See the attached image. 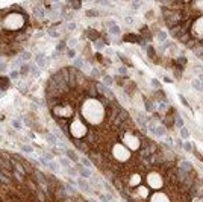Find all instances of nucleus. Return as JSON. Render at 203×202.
<instances>
[{
  "mask_svg": "<svg viewBox=\"0 0 203 202\" xmlns=\"http://www.w3.org/2000/svg\"><path fill=\"white\" fill-rule=\"evenodd\" d=\"M21 151H24V152H34V147L29 146V145H21Z\"/></svg>",
  "mask_w": 203,
  "mask_h": 202,
  "instance_id": "473e14b6",
  "label": "nucleus"
},
{
  "mask_svg": "<svg viewBox=\"0 0 203 202\" xmlns=\"http://www.w3.org/2000/svg\"><path fill=\"white\" fill-rule=\"evenodd\" d=\"M64 153H65V157H68V159H70V161H74V163H77V153L74 152V151H71V149H65V151H64Z\"/></svg>",
  "mask_w": 203,
  "mask_h": 202,
  "instance_id": "0eeeda50",
  "label": "nucleus"
},
{
  "mask_svg": "<svg viewBox=\"0 0 203 202\" xmlns=\"http://www.w3.org/2000/svg\"><path fill=\"white\" fill-rule=\"evenodd\" d=\"M153 135H158V137H164L167 135V128L165 126H155V132Z\"/></svg>",
  "mask_w": 203,
  "mask_h": 202,
  "instance_id": "1a4fd4ad",
  "label": "nucleus"
},
{
  "mask_svg": "<svg viewBox=\"0 0 203 202\" xmlns=\"http://www.w3.org/2000/svg\"><path fill=\"white\" fill-rule=\"evenodd\" d=\"M34 14H35L36 18H44V17H46V11H44V8H42V6H40V5L35 8Z\"/></svg>",
  "mask_w": 203,
  "mask_h": 202,
  "instance_id": "f8f14e48",
  "label": "nucleus"
},
{
  "mask_svg": "<svg viewBox=\"0 0 203 202\" xmlns=\"http://www.w3.org/2000/svg\"><path fill=\"white\" fill-rule=\"evenodd\" d=\"M76 170L79 172V175H81V178H83V179H89V178H91V172H89V169L83 167L81 163L76 164Z\"/></svg>",
  "mask_w": 203,
  "mask_h": 202,
  "instance_id": "f03ea898",
  "label": "nucleus"
},
{
  "mask_svg": "<svg viewBox=\"0 0 203 202\" xmlns=\"http://www.w3.org/2000/svg\"><path fill=\"white\" fill-rule=\"evenodd\" d=\"M70 5H71L74 9H76V8H81V2H73V3H70Z\"/></svg>",
  "mask_w": 203,
  "mask_h": 202,
  "instance_id": "de8ad7c7",
  "label": "nucleus"
},
{
  "mask_svg": "<svg viewBox=\"0 0 203 202\" xmlns=\"http://www.w3.org/2000/svg\"><path fill=\"white\" fill-rule=\"evenodd\" d=\"M74 55H76L74 49H68V50H67V56H68V58H74Z\"/></svg>",
  "mask_w": 203,
  "mask_h": 202,
  "instance_id": "a19ab883",
  "label": "nucleus"
},
{
  "mask_svg": "<svg viewBox=\"0 0 203 202\" xmlns=\"http://www.w3.org/2000/svg\"><path fill=\"white\" fill-rule=\"evenodd\" d=\"M46 138H47V141H49L52 146H58V145H59V140H58V137H56V135H53V134H47V135H46Z\"/></svg>",
  "mask_w": 203,
  "mask_h": 202,
  "instance_id": "4468645a",
  "label": "nucleus"
},
{
  "mask_svg": "<svg viewBox=\"0 0 203 202\" xmlns=\"http://www.w3.org/2000/svg\"><path fill=\"white\" fill-rule=\"evenodd\" d=\"M191 85H193V88L197 90V91H203V82H200L199 79H193Z\"/></svg>",
  "mask_w": 203,
  "mask_h": 202,
  "instance_id": "a211bd4d",
  "label": "nucleus"
},
{
  "mask_svg": "<svg viewBox=\"0 0 203 202\" xmlns=\"http://www.w3.org/2000/svg\"><path fill=\"white\" fill-rule=\"evenodd\" d=\"M30 58H32L30 52H21V61H29Z\"/></svg>",
  "mask_w": 203,
  "mask_h": 202,
  "instance_id": "2f4dec72",
  "label": "nucleus"
},
{
  "mask_svg": "<svg viewBox=\"0 0 203 202\" xmlns=\"http://www.w3.org/2000/svg\"><path fill=\"white\" fill-rule=\"evenodd\" d=\"M179 99H180V102H182V103L186 106V108H188V109H191V106H190V103H188V100H186L182 94H179Z\"/></svg>",
  "mask_w": 203,
  "mask_h": 202,
  "instance_id": "72a5a7b5",
  "label": "nucleus"
},
{
  "mask_svg": "<svg viewBox=\"0 0 203 202\" xmlns=\"http://www.w3.org/2000/svg\"><path fill=\"white\" fill-rule=\"evenodd\" d=\"M180 172L184 173H191L193 172V164H191L190 161H186V159H182V161L179 163V167H177Z\"/></svg>",
  "mask_w": 203,
  "mask_h": 202,
  "instance_id": "7ed1b4c3",
  "label": "nucleus"
},
{
  "mask_svg": "<svg viewBox=\"0 0 203 202\" xmlns=\"http://www.w3.org/2000/svg\"><path fill=\"white\" fill-rule=\"evenodd\" d=\"M182 147L185 149L186 152H193V151H194V147H193V143H191V141H188V140H185V141H184Z\"/></svg>",
  "mask_w": 203,
  "mask_h": 202,
  "instance_id": "b1692460",
  "label": "nucleus"
},
{
  "mask_svg": "<svg viewBox=\"0 0 203 202\" xmlns=\"http://www.w3.org/2000/svg\"><path fill=\"white\" fill-rule=\"evenodd\" d=\"M94 44H95V47H97L99 50H102V49H105V46H106V41H103L102 38H99L97 41H94Z\"/></svg>",
  "mask_w": 203,
  "mask_h": 202,
  "instance_id": "cd10ccee",
  "label": "nucleus"
},
{
  "mask_svg": "<svg viewBox=\"0 0 203 202\" xmlns=\"http://www.w3.org/2000/svg\"><path fill=\"white\" fill-rule=\"evenodd\" d=\"M47 167H49L52 172H59V163H56V161L47 163Z\"/></svg>",
  "mask_w": 203,
  "mask_h": 202,
  "instance_id": "aec40b11",
  "label": "nucleus"
},
{
  "mask_svg": "<svg viewBox=\"0 0 203 202\" xmlns=\"http://www.w3.org/2000/svg\"><path fill=\"white\" fill-rule=\"evenodd\" d=\"M73 64H74L73 67L77 68V70H82V68L85 67V61L82 59V58H74V62Z\"/></svg>",
  "mask_w": 203,
  "mask_h": 202,
  "instance_id": "2eb2a0df",
  "label": "nucleus"
},
{
  "mask_svg": "<svg viewBox=\"0 0 203 202\" xmlns=\"http://www.w3.org/2000/svg\"><path fill=\"white\" fill-rule=\"evenodd\" d=\"M67 198H68V193H67V190L64 188L62 185H58V187H55V190H53V199L62 202L64 199H67Z\"/></svg>",
  "mask_w": 203,
  "mask_h": 202,
  "instance_id": "f257e3e1",
  "label": "nucleus"
},
{
  "mask_svg": "<svg viewBox=\"0 0 203 202\" xmlns=\"http://www.w3.org/2000/svg\"><path fill=\"white\" fill-rule=\"evenodd\" d=\"M140 181H141V178L138 176V175H133L132 179H129V184L130 185H140Z\"/></svg>",
  "mask_w": 203,
  "mask_h": 202,
  "instance_id": "c85d7f7f",
  "label": "nucleus"
},
{
  "mask_svg": "<svg viewBox=\"0 0 203 202\" xmlns=\"http://www.w3.org/2000/svg\"><path fill=\"white\" fill-rule=\"evenodd\" d=\"M174 143L177 145V147H182V145H184V141L180 140V138H176V141H174Z\"/></svg>",
  "mask_w": 203,
  "mask_h": 202,
  "instance_id": "49530a36",
  "label": "nucleus"
},
{
  "mask_svg": "<svg viewBox=\"0 0 203 202\" xmlns=\"http://www.w3.org/2000/svg\"><path fill=\"white\" fill-rule=\"evenodd\" d=\"M12 125H14L15 128H20V126H21V123H20L18 120H14V122H12Z\"/></svg>",
  "mask_w": 203,
  "mask_h": 202,
  "instance_id": "3c124183",
  "label": "nucleus"
},
{
  "mask_svg": "<svg viewBox=\"0 0 203 202\" xmlns=\"http://www.w3.org/2000/svg\"><path fill=\"white\" fill-rule=\"evenodd\" d=\"M76 185H77V187L81 188V190H83V191H91V187H89V184H88L83 178H77Z\"/></svg>",
  "mask_w": 203,
  "mask_h": 202,
  "instance_id": "39448f33",
  "label": "nucleus"
},
{
  "mask_svg": "<svg viewBox=\"0 0 203 202\" xmlns=\"http://www.w3.org/2000/svg\"><path fill=\"white\" fill-rule=\"evenodd\" d=\"M190 129H188V128H180V138H182V140H188V138H190Z\"/></svg>",
  "mask_w": 203,
  "mask_h": 202,
  "instance_id": "6ab92c4d",
  "label": "nucleus"
},
{
  "mask_svg": "<svg viewBox=\"0 0 203 202\" xmlns=\"http://www.w3.org/2000/svg\"><path fill=\"white\" fill-rule=\"evenodd\" d=\"M6 64H5V62H0V72H5V70H6Z\"/></svg>",
  "mask_w": 203,
  "mask_h": 202,
  "instance_id": "8fccbe9b",
  "label": "nucleus"
},
{
  "mask_svg": "<svg viewBox=\"0 0 203 202\" xmlns=\"http://www.w3.org/2000/svg\"><path fill=\"white\" fill-rule=\"evenodd\" d=\"M102 81H103V84L106 85V87H111V85H114V78L108 76V74H103V76H102Z\"/></svg>",
  "mask_w": 203,
  "mask_h": 202,
  "instance_id": "f3484780",
  "label": "nucleus"
},
{
  "mask_svg": "<svg viewBox=\"0 0 203 202\" xmlns=\"http://www.w3.org/2000/svg\"><path fill=\"white\" fill-rule=\"evenodd\" d=\"M99 199L102 202H109V199H108V196H106V195H99Z\"/></svg>",
  "mask_w": 203,
  "mask_h": 202,
  "instance_id": "c03bdc74",
  "label": "nucleus"
},
{
  "mask_svg": "<svg viewBox=\"0 0 203 202\" xmlns=\"http://www.w3.org/2000/svg\"><path fill=\"white\" fill-rule=\"evenodd\" d=\"M109 34H111V35H120V34H121V29H120V26H118V24H115V26H111V28H109Z\"/></svg>",
  "mask_w": 203,
  "mask_h": 202,
  "instance_id": "412c9836",
  "label": "nucleus"
},
{
  "mask_svg": "<svg viewBox=\"0 0 203 202\" xmlns=\"http://www.w3.org/2000/svg\"><path fill=\"white\" fill-rule=\"evenodd\" d=\"M91 78H100V72L97 70V68H93V70H91Z\"/></svg>",
  "mask_w": 203,
  "mask_h": 202,
  "instance_id": "e433bc0d",
  "label": "nucleus"
},
{
  "mask_svg": "<svg viewBox=\"0 0 203 202\" xmlns=\"http://www.w3.org/2000/svg\"><path fill=\"white\" fill-rule=\"evenodd\" d=\"M147 55H149V58H152V59L156 58V52H155V47L153 46H149L147 47Z\"/></svg>",
  "mask_w": 203,
  "mask_h": 202,
  "instance_id": "bb28decb",
  "label": "nucleus"
},
{
  "mask_svg": "<svg viewBox=\"0 0 203 202\" xmlns=\"http://www.w3.org/2000/svg\"><path fill=\"white\" fill-rule=\"evenodd\" d=\"M152 85H153V87L156 88V90H159V88H161V82H159L158 79H152Z\"/></svg>",
  "mask_w": 203,
  "mask_h": 202,
  "instance_id": "4c0bfd02",
  "label": "nucleus"
},
{
  "mask_svg": "<svg viewBox=\"0 0 203 202\" xmlns=\"http://www.w3.org/2000/svg\"><path fill=\"white\" fill-rule=\"evenodd\" d=\"M62 202H77V201H76V199H74V198H73V196H68V198H67V199H64Z\"/></svg>",
  "mask_w": 203,
  "mask_h": 202,
  "instance_id": "a18cd8bd",
  "label": "nucleus"
},
{
  "mask_svg": "<svg viewBox=\"0 0 203 202\" xmlns=\"http://www.w3.org/2000/svg\"><path fill=\"white\" fill-rule=\"evenodd\" d=\"M99 11L97 9H88L87 11V17H99Z\"/></svg>",
  "mask_w": 203,
  "mask_h": 202,
  "instance_id": "7c9ffc66",
  "label": "nucleus"
},
{
  "mask_svg": "<svg viewBox=\"0 0 203 202\" xmlns=\"http://www.w3.org/2000/svg\"><path fill=\"white\" fill-rule=\"evenodd\" d=\"M88 38H91L93 41H97L99 40V32L94 30V29H89L88 30Z\"/></svg>",
  "mask_w": 203,
  "mask_h": 202,
  "instance_id": "4be33fe9",
  "label": "nucleus"
},
{
  "mask_svg": "<svg viewBox=\"0 0 203 202\" xmlns=\"http://www.w3.org/2000/svg\"><path fill=\"white\" fill-rule=\"evenodd\" d=\"M88 96L89 97H99V91H97V88H95V84H91V85H88Z\"/></svg>",
  "mask_w": 203,
  "mask_h": 202,
  "instance_id": "9d476101",
  "label": "nucleus"
},
{
  "mask_svg": "<svg viewBox=\"0 0 203 202\" xmlns=\"http://www.w3.org/2000/svg\"><path fill=\"white\" fill-rule=\"evenodd\" d=\"M141 5H143L141 2H133V3H132V8H133V9H140Z\"/></svg>",
  "mask_w": 203,
  "mask_h": 202,
  "instance_id": "37998d69",
  "label": "nucleus"
},
{
  "mask_svg": "<svg viewBox=\"0 0 203 202\" xmlns=\"http://www.w3.org/2000/svg\"><path fill=\"white\" fill-rule=\"evenodd\" d=\"M124 21H126V23L130 26V24L133 23V18H132V17H126V18H124Z\"/></svg>",
  "mask_w": 203,
  "mask_h": 202,
  "instance_id": "09e8293b",
  "label": "nucleus"
},
{
  "mask_svg": "<svg viewBox=\"0 0 203 202\" xmlns=\"http://www.w3.org/2000/svg\"><path fill=\"white\" fill-rule=\"evenodd\" d=\"M118 72H120L121 76H127V68H126V67H120Z\"/></svg>",
  "mask_w": 203,
  "mask_h": 202,
  "instance_id": "ea45409f",
  "label": "nucleus"
},
{
  "mask_svg": "<svg viewBox=\"0 0 203 202\" xmlns=\"http://www.w3.org/2000/svg\"><path fill=\"white\" fill-rule=\"evenodd\" d=\"M73 17H74V12H71V11H70L68 14H62V18H64V20H71Z\"/></svg>",
  "mask_w": 203,
  "mask_h": 202,
  "instance_id": "f704fd0d",
  "label": "nucleus"
},
{
  "mask_svg": "<svg viewBox=\"0 0 203 202\" xmlns=\"http://www.w3.org/2000/svg\"><path fill=\"white\" fill-rule=\"evenodd\" d=\"M174 126L184 128V119L179 116V113H176V111H174Z\"/></svg>",
  "mask_w": 203,
  "mask_h": 202,
  "instance_id": "dca6fc26",
  "label": "nucleus"
},
{
  "mask_svg": "<svg viewBox=\"0 0 203 202\" xmlns=\"http://www.w3.org/2000/svg\"><path fill=\"white\" fill-rule=\"evenodd\" d=\"M67 29L68 30H74V29H76V23H74V21H70V23L67 24Z\"/></svg>",
  "mask_w": 203,
  "mask_h": 202,
  "instance_id": "58836bf2",
  "label": "nucleus"
},
{
  "mask_svg": "<svg viewBox=\"0 0 203 202\" xmlns=\"http://www.w3.org/2000/svg\"><path fill=\"white\" fill-rule=\"evenodd\" d=\"M0 182L5 184V185H9L11 182H12V178H9V176L3 172L2 169H0Z\"/></svg>",
  "mask_w": 203,
  "mask_h": 202,
  "instance_id": "6e6552de",
  "label": "nucleus"
},
{
  "mask_svg": "<svg viewBox=\"0 0 203 202\" xmlns=\"http://www.w3.org/2000/svg\"><path fill=\"white\" fill-rule=\"evenodd\" d=\"M144 105H146V111H149V113H153V111H156V105H155L150 99H146V100H144Z\"/></svg>",
  "mask_w": 203,
  "mask_h": 202,
  "instance_id": "9b49d317",
  "label": "nucleus"
},
{
  "mask_svg": "<svg viewBox=\"0 0 203 202\" xmlns=\"http://www.w3.org/2000/svg\"><path fill=\"white\" fill-rule=\"evenodd\" d=\"M35 61H36V66L41 67V68L47 67V64H49V59L44 56V53H38V55L35 56Z\"/></svg>",
  "mask_w": 203,
  "mask_h": 202,
  "instance_id": "20e7f679",
  "label": "nucleus"
},
{
  "mask_svg": "<svg viewBox=\"0 0 203 202\" xmlns=\"http://www.w3.org/2000/svg\"><path fill=\"white\" fill-rule=\"evenodd\" d=\"M68 44H70V46H74V44H77V40H70V41H68Z\"/></svg>",
  "mask_w": 203,
  "mask_h": 202,
  "instance_id": "603ef678",
  "label": "nucleus"
},
{
  "mask_svg": "<svg viewBox=\"0 0 203 202\" xmlns=\"http://www.w3.org/2000/svg\"><path fill=\"white\" fill-rule=\"evenodd\" d=\"M156 38H158V41L161 43V44H164V43H167V38H168V35H167V32H164V30H159L158 34H156Z\"/></svg>",
  "mask_w": 203,
  "mask_h": 202,
  "instance_id": "ddd939ff",
  "label": "nucleus"
},
{
  "mask_svg": "<svg viewBox=\"0 0 203 202\" xmlns=\"http://www.w3.org/2000/svg\"><path fill=\"white\" fill-rule=\"evenodd\" d=\"M81 164H82V166L83 167H87V169H89V167H93V163H91V159H89V158H81Z\"/></svg>",
  "mask_w": 203,
  "mask_h": 202,
  "instance_id": "393cba45",
  "label": "nucleus"
},
{
  "mask_svg": "<svg viewBox=\"0 0 203 202\" xmlns=\"http://www.w3.org/2000/svg\"><path fill=\"white\" fill-rule=\"evenodd\" d=\"M18 76H20V70H12V72H11V74H9L11 79H15V78H18Z\"/></svg>",
  "mask_w": 203,
  "mask_h": 202,
  "instance_id": "c9c22d12",
  "label": "nucleus"
},
{
  "mask_svg": "<svg viewBox=\"0 0 203 202\" xmlns=\"http://www.w3.org/2000/svg\"><path fill=\"white\" fill-rule=\"evenodd\" d=\"M8 85H9V81H8V79H5L3 76L0 78V90H6Z\"/></svg>",
  "mask_w": 203,
  "mask_h": 202,
  "instance_id": "c756f323",
  "label": "nucleus"
},
{
  "mask_svg": "<svg viewBox=\"0 0 203 202\" xmlns=\"http://www.w3.org/2000/svg\"><path fill=\"white\" fill-rule=\"evenodd\" d=\"M67 173H68V176H74V175H76V170L73 167H70V169H67Z\"/></svg>",
  "mask_w": 203,
  "mask_h": 202,
  "instance_id": "79ce46f5",
  "label": "nucleus"
},
{
  "mask_svg": "<svg viewBox=\"0 0 203 202\" xmlns=\"http://www.w3.org/2000/svg\"><path fill=\"white\" fill-rule=\"evenodd\" d=\"M59 164H61V166H64L65 169H70L71 167L70 159H67V158H59Z\"/></svg>",
  "mask_w": 203,
  "mask_h": 202,
  "instance_id": "a878e982",
  "label": "nucleus"
},
{
  "mask_svg": "<svg viewBox=\"0 0 203 202\" xmlns=\"http://www.w3.org/2000/svg\"><path fill=\"white\" fill-rule=\"evenodd\" d=\"M34 198L36 199V202H47V198H46V193L42 190H36L34 193Z\"/></svg>",
  "mask_w": 203,
  "mask_h": 202,
  "instance_id": "423d86ee",
  "label": "nucleus"
},
{
  "mask_svg": "<svg viewBox=\"0 0 203 202\" xmlns=\"http://www.w3.org/2000/svg\"><path fill=\"white\" fill-rule=\"evenodd\" d=\"M199 81H200V82H203V73H202V74H199Z\"/></svg>",
  "mask_w": 203,
  "mask_h": 202,
  "instance_id": "864d4df0",
  "label": "nucleus"
},
{
  "mask_svg": "<svg viewBox=\"0 0 203 202\" xmlns=\"http://www.w3.org/2000/svg\"><path fill=\"white\" fill-rule=\"evenodd\" d=\"M167 108H168V103L167 102H161V103H159L158 105V111H159V113H162V114H167Z\"/></svg>",
  "mask_w": 203,
  "mask_h": 202,
  "instance_id": "5701e85b",
  "label": "nucleus"
}]
</instances>
